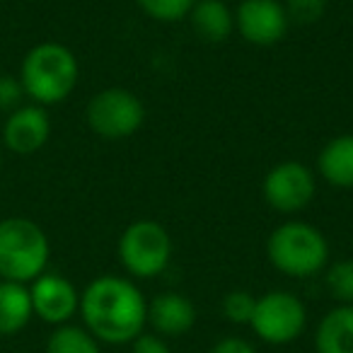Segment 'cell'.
<instances>
[{
	"mask_svg": "<svg viewBox=\"0 0 353 353\" xmlns=\"http://www.w3.org/2000/svg\"><path fill=\"white\" fill-rule=\"evenodd\" d=\"M83 327L99 343H131L148 324V300L131 279L97 276L80 293Z\"/></svg>",
	"mask_w": 353,
	"mask_h": 353,
	"instance_id": "cell-1",
	"label": "cell"
},
{
	"mask_svg": "<svg viewBox=\"0 0 353 353\" xmlns=\"http://www.w3.org/2000/svg\"><path fill=\"white\" fill-rule=\"evenodd\" d=\"M78 75L80 65L73 51L56 41H44L27 51L17 78L32 102L51 107L70 97L78 85Z\"/></svg>",
	"mask_w": 353,
	"mask_h": 353,
	"instance_id": "cell-2",
	"label": "cell"
},
{
	"mask_svg": "<svg viewBox=\"0 0 353 353\" xmlns=\"http://www.w3.org/2000/svg\"><path fill=\"white\" fill-rule=\"evenodd\" d=\"M266 256L279 274L290 279H310L329 266V242L314 225L288 221L274 228L266 240Z\"/></svg>",
	"mask_w": 353,
	"mask_h": 353,
	"instance_id": "cell-3",
	"label": "cell"
},
{
	"mask_svg": "<svg viewBox=\"0 0 353 353\" xmlns=\"http://www.w3.org/2000/svg\"><path fill=\"white\" fill-rule=\"evenodd\" d=\"M51 245L41 225L30 218L0 221V279L30 285L49 266Z\"/></svg>",
	"mask_w": 353,
	"mask_h": 353,
	"instance_id": "cell-4",
	"label": "cell"
},
{
	"mask_svg": "<svg viewBox=\"0 0 353 353\" xmlns=\"http://www.w3.org/2000/svg\"><path fill=\"white\" fill-rule=\"evenodd\" d=\"M117 254L133 279H155L170 266L172 237L157 221H136L121 232Z\"/></svg>",
	"mask_w": 353,
	"mask_h": 353,
	"instance_id": "cell-5",
	"label": "cell"
},
{
	"mask_svg": "<svg viewBox=\"0 0 353 353\" xmlns=\"http://www.w3.org/2000/svg\"><path fill=\"white\" fill-rule=\"evenodd\" d=\"M250 327L264 343L285 346V343H293L305 332L307 310L295 293L269 290L261 298H256Z\"/></svg>",
	"mask_w": 353,
	"mask_h": 353,
	"instance_id": "cell-6",
	"label": "cell"
},
{
	"mask_svg": "<svg viewBox=\"0 0 353 353\" xmlns=\"http://www.w3.org/2000/svg\"><path fill=\"white\" fill-rule=\"evenodd\" d=\"M88 126L107 141H123L131 138L145 121V107L126 88L99 90L85 109Z\"/></svg>",
	"mask_w": 353,
	"mask_h": 353,
	"instance_id": "cell-7",
	"label": "cell"
},
{
	"mask_svg": "<svg viewBox=\"0 0 353 353\" xmlns=\"http://www.w3.org/2000/svg\"><path fill=\"white\" fill-rule=\"evenodd\" d=\"M264 201L281 216H293L310 206L317 192V179L307 165L298 160H285L274 165L261 184Z\"/></svg>",
	"mask_w": 353,
	"mask_h": 353,
	"instance_id": "cell-8",
	"label": "cell"
},
{
	"mask_svg": "<svg viewBox=\"0 0 353 353\" xmlns=\"http://www.w3.org/2000/svg\"><path fill=\"white\" fill-rule=\"evenodd\" d=\"M232 12L235 30L247 44L254 46L279 44L290 27L281 0H242Z\"/></svg>",
	"mask_w": 353,
	"mask_h": 353,
	"instance_id": "cell-9",
	"label": "cell"
},
{
	"mask_svg": "<svg viewBox=\"0 0 353 353\" xmlns=\"http://www.w3.org/2000/svg\"><path fill=\"white\" fill-rule=\"evenodd\" d=\"M30 298L34 317L51 327L68 324L80 310V293L65 276L44 271L30 283Z\"/></svg>",
	"mask_w": 353,
	"mask_h": 353,
	"instance_id": "cell-10",
	"label": "cell"
},
{
	"mask_svg": "<svg viewBox=\"0 0 353 353\" xmlns=\"http://www.w3.org/2000/svg\"><path fill=\"white\" fill-rule=\"evenodd\" d=\"M51 136V119L46 107L22 104L6 117L3 123V145L15 155H34L46 145Z\"/></svg>",
	"mask_w": 353,
	"mask_h": 353,
	"instance_id": "cell-11",
	"label": "cell"
},
{
	"mask_svg": "<svg viewBox=\"0 0 353 353\" xmlns=\"http://www.w3.org/2000/svg\"><path fill=\"white\" fill-rule=\"evenodd\" d=\"M148 324L157 336H184L196 324V307L182 293L167 290L148 303Z\"/></svg>",
	"mask_w": 353,
	"mask_h": 353,
	"instance_id": "cell-12",
	"label": "cell"
},
{
	"mask_svg": "<svg viewBox=\"0 0 353 353\" xmlns=\"http://www.w3.org/2000/svg\"><path fill=\"white\" fill-rule=\"evenodd\" d=\"M194 34L208 44L228 41L235 32V12L223 0H196L187 17Z\"/></svg>",
	"mask_w": 353,
	"mask_h": 353,
	"instance_id": "cell-13",
	"label": "cell"
},
{
	"mask_svg": "<svg viewBox=\"0 0 353 353\" xmlns=\"http://www.w3.org/2000/svg\"><path fill=\"white\" fill-rule=\"evenodd\" d=\"M317 172L336 189H353V133L332 138L317 155Z\"/></svg>",
	"mask_w": 353,
	"mask_h": 353,
	"instance_id": "cell-14",
	"label": "cell"
},
{
	"mask_svg": "<svg viewBox=\"0 0 353 353\" xmlns=\"http://www.w3.org/2000/svg\"><path fill=\"white\" fill-rule=\"evenodd\" d=\"M317 353H353V305H336L317 324Z\"/></svg>",
	"mask_w": 353,
	"mask_h": 353,
	"instance_id": "cell-15",
	"label": "cell"
},
{
	"mask_svg": "<svg viewBox=\"0 0 353 353\" xmlns=\"http://www.w3.org/2000/svg\"><path fill=\"white\" fill-rule=\"evenodd\" d=\"M34 317L30 285L0 279V336H15Z\"/></svg>",
	"mask_w": 353,
	"mask_h": 353,
	"instance_id": "cell-16",
	"label": "cell"
},
{
	"mask_svg": "<svg viewBox=\"0 0 353 353\" xmlns=\"http://www.w3.org/2000/svg\"><path fill=\"white\" fill-rule=\"evenodd\" d=\"M46 353H102V348L88 329L68 322L54 327L51 336L46 339Z\"/></svg>",
	"mask_w": 353,
	"mask_h": 353,
	"instance_id": "cell-17",
	"label": "cell"
},
{
	"mask_svg": "<svg viewBox=\"0 0 353 353\" xmlns=\"http://www.w3.org/2000/svg\"><path fill=\"white\" fill-rule=\"evenodd\" d=\"M327 290L339 305H353V259H341L327 266Z\"/></svg>",
	"mask_w": 353,
	"mask_h": 353,
	"instance_id": "cell-18",
	"label": "cell"
},
{
	"mask_svg": "<svg viewBox=\"0 0 353 353\" xmlns=\"http://www.w3.org/2000/svg\"><path fill=\"white\" fill-rule=\"evenodd\" d=\"M196 0H136V6L155 22H179L189 17Z\"/></svg>",
	"mask_w": 353,
	"mask_h": 353,
	"instance_id": "cell-19",
	"label": "cell"
},
{
	"mask_svg": "<svg viewBox=\"0 0 353 353\" xmlns=\"http://www.w3.org/2000/svg\"><path fill=\"white\" fill-rule=\"evenodd\" d=\"M256 298L247 290H230V293L223 298V314L228 317V322L232 324H247L250 327L252 314H254Z\"/></svg>",
	"mask_w": 353,
	"mask_h": 353,
	"instance_id": "cell-20",
	"label": "cell"
},
{
	"mask_svg": "<svg viewBox=\"0 0 353 353\" xmlns=\"http://www.w3.org/2000/svg\"><path fill=\"white\" fill-rule=\"evenodd\" d=\"M283 10L290 25L310 27L319 22L327 10V0H285Z\"/></svg>",
	"mask_w": 353,
	"mask_h": 353,
	"instance_id": "cell-21",
	"label": "cell"
},
{
	"mask_svg": "<svg viewBox=\"0 0 353 353\" xmlns=\"http://www.w3.org/2000/svg\"><path fill=\"white\" fill-rule=\"evenodd\" d=\"M25 90H22L20 78L15 75H0V114H12L25 104Z\"/></svg>",
	"mask_w": 353,
	"mask_h": 353,
	"instance_id": "cell-22",
	"label": "cell"
},
{
	"mask_svg": "<svg viewBox=\"0 0 353 353\" xmlns=\"http://www.w3.org/2000/svg\"><path fill=\"white\" fill-rule=\"evenodd\" d=\"M131 353H172V351L162 336L143 332L141 336H136L131 341Z\"/></svg>",
	"mask_w": 353,
	"mask_h": 353,
	"instance_id": "cell-23",
	"label": "cell"
},
{
	"mask_svg": "<svg viewBox=\"0 0 353 353\" xmlns=\"http://www.w3.org/2000/svg\"><path fill=\"white\" fill-rule=\"evenodd\" d=\"M208 353H256V348L252 346L247 339H240V336H225L221 341H216L211 346Z\"/></svg>",
	"mask_w": 353,
	"mask_h": 353,
	"instance_id": "cell-24",
	"label": "cell"
},
{
	"mask_svg": "<svg viewBox=\"0 0 353 353\" xmlns=\"http://www.w3.org/2000/svg\"><path fill=\"white\" fill-rule=\"evenodd\" d=\"M0 167H3V150H0Z\"/></svg>",
	"mask_w": 353,
	"mask_h": 353,
	"instance_id": "cell-25",
	"label": "cell"
}]
</instances>
